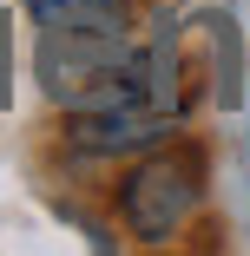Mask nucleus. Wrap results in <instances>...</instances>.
<instances>
[{
    "instance_id": "obj_3",
    "label": "nucleus",
    "mask_w": 250,
    "mask_h": 256,
    "mask_svg": "<svg viewBox=\"0 0 250 256\" xmlns=\"http://www.w3.org/2000/svg\"><path fill=\"white\" fill-rule=\"evenodd\" d=\"M171 132V112L152 98H132V106H106V112H73V144L92 158H119V151H152Z\"/></svg>"
},
{
    "instance_id": "obj_2",
    "label": "nucleus",
    "mask_w": 250,
    "mask_h": 256,
    "mask_svg": "<svg viewBox=\"0 0 250 256\" xmlns=\"http://www.w3.org/2000/svg\"><path fill=\"white\" fill-rule=\"evenodd\" d=\"M197 190H204V158L197 151H152L119 190V210L132 224V236L165 243L171 230H184V217L197 210Z\"/></svg>"
},
{
    "instance_id": "obj_1",
    "label": "nucleus",
    "mask_w": 250,
    "mask_h": 256,
    "mask_svg": "<svg viewBox=\"0 0 250 256\" xmlns=\"http://www.w3.org/2000/svg\"><path fill=\"white\" fill-rule=\"evenodd\" d=\"M40 86L66 112H106V106L152 98L145 53L132 46L125 26H40Z\"/></svg>"
},
{
    "instance_id": "obj_4",
    "label": "nucleus",
    "mask_w": 250,
    "mask_h": 256,
    "mask_svg": "<svg viewBox=\"0 0 250 256\" xmlns=\"http://www.w3.org/2000/svg\"><path fill=\"white\" fill-rule=\"evenodd\" d=\"M40 26H125V0H27Z\"/></svg>"
}]
</instances>
